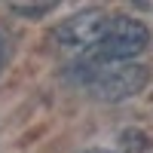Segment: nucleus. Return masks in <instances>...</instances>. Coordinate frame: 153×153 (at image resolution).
Instances as JSON below:
<instances>
[{"label":"nucleus","mask_w":153,"mask_h":153,"mask_svg":"<svg viewBox=\"0 0 153 153\" xmlns=\"http://www.w3.org/2000/svg\"><path fill=\"white\" fill-rule=\"evenodd\" d=\"M150 46V31L141 19L132 16H110L104 37L92 46V65H113V61H135Z\"/></svg>","instance_id":"f257e3e1"},{"label":"nucleus","mask_w":153,"mask_h":153,"mask_svg":"<svg viewBox=\"0 0 153 153\" xmlns=\"http://www.w3.org/2000/svg\"><path fill=\"white\" fill-rule=\"evenodd\" d=\"M150 83V68L141 61H113V65H95L89 80V92L98 101H126L138 95Z\"/></svg>","instance_id":"f03ea898"},{"label":"nucleus","mask_w":153,"mask_h":153,"mask_svg":"<svg viewBox=\"0 0 153 153\" xmlns=\"http://www.w3.org/2000/svg\"><path fill=\"white\" fill-rule=\"evenodd\" d=\"M110 16L104 9H83V12H74L71 19H65L52 31V40L65 49H92L101 37H104Z\"/></svg>","instance_id":"7ed1b4c3"},{"label":"nucleus","mask_w":153,"mask_h":153,"mask_svg":"<svg viewBox=\"0 0 153 153\" xmlns=\"http://www.w3.org/2000/svg\"><path fill=\"white\" fill-rule=\"evenodd\" d=\"M9 9L16 12V16H22V19H31V22H37V19L49 16V12L55 9V3H9Z\"/></svg>","instance_id":"20e7f679"},{"label":"nucleus","mask_w":153,"mask_h":153,"mask_svg":"<svg viewBox=\"0 0 153 153\" xmlns=\"http://www.w3.org/2000/svg\"><path fill=\"white\" fill-rule=\"evenodd\" d=\"M3 58H6V46H3V37H0V68H3Z\"/></svg>","instance_id":"39448f33"}]
</instances>
